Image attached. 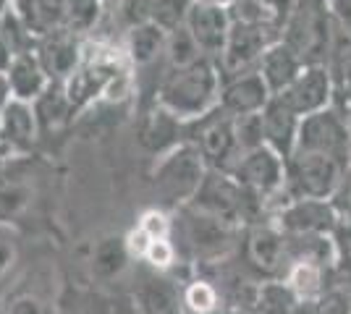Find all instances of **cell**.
I'll return each mask as SVG.
<instances>
[{
	"instance_id": "obj_14",
	"label": "cell",
	"mask_w": 351,
	"mask_h": 314,
	"mask_svg": "<svg viewBox=\"0 0 351 314\" xmlns=\"http://www.w3.org/2000/svg\"><path fill=\"white\" fill-rule=\"evenodd\" d=\"M333 71L330 66H304L302 74L291 81L289 90H283L278 97H283L293 110L304 118L317 110H325L333 103Z\"/></svg>"
},
{
	"instance_id": "obj_22",
	"label": "cell",
	"mask_w": 351,
	"mask_h": 314,
	"mask_svg": "<svg viewBox=\"0 0 351 314\" xmlns=\"http://www.w3.org/2000/svg\"><path fill=\"white\" fill-rule=\"evenodd\" d=\"M302 68H304V63L299 60V55L289 45H283L280 40L265 50L263 60L257 66V71L263 74V79L267 81L273 94H280L283 90H289L293 79L302 74Z\"/></svg>"
},
{
	"instance_id": "obj_8",
	"label": "cell",
	"mask_w": 351,
	"mask_h": 314,
	"mask_svg": "<svg viewBox=\"0 0 351 314\" xmlns=\"http://www.w3.org/2000/svg\"><path fill=\"white\" fill-rule=\"evenodd\" d=\"M280 40V31L265 29V27H247V24H234L228 42L223 47V55L218 58V68L223 79L241 76L249 71H257L265 50L276 45Z\"/></svg>"
},
{
	"instance_id": "obj_31",
	"label": "cell",
	"mask_w": 351,
	"mask_h": 314,
	"mask_svg": "<svg viewBox=\"0 0 351 314\" xmlns=\"http://www.w3.org/2000/svg\"><path fill=\"white\" fill-rule=\"evenodd\" d=\"M3 314H63V309L58 301L45 296L43 291L21 288V291H14L3 304Z\"/></svg>"
},
{
	"instance_id": "obj_16",
	"label": "cell",
	"mask_w": 351,
	"mask_h": 314,
	"mask_svg": "<svg viewBox=\"0 0 351 314\" xmlns=\"http://www.w3.org/2000/svg\"><path fill=\"white\" fill-rule=\"evenodd\" d=\"M40 136H43V129L37 120L34 103L11 100L0 110V139L11 147L16 157H27L40 142Z\"/></svg>"
},
{
	"instance_id": "obj_11",
	"label": "cell",
	"mask_w": 351,
	"mask_h": 314,
	"mask_svg": "<svg viewBox=\"0 0 351 314\" xmlns=\"http://www.w3.org/2000/svg\"><path fill=\"white\" fill-rule=\"evenodd\" d=\"M247 265L265 278L286 275L289 244L276 223H257L247 231Z\"/></svg>"
},
{
	"instance_id": "obj_44",
	"label": "cell",
	"mask_w": 351,
	"mask_h": 314,
	"mask_svg": "<svg viewBox=\"0 0 351 314\" xmlns=\"http://www.w3.org/2000/svg\"><path fill=\"white\" fill-rule=\"evenodd\" d=\"M205 3H220V5H228L231 0H205Z\"/></svg>"
},
{
	"instance_id": "obj_36",
	"label": "cell",
	"mask_w": 351,
	"mask_h": 314,
	"mask_svg": "<svg viewBox=\"0 0 351 314\" xmlns=\"http://www.w3.org/2000/svg\"><path fill=\"white\" fill-rule=\"evenodd\" d=\"M178 246L173 239H155L147 244L145 254H142V265H147L155 272H171L178 267Z\"/></svg>"
},
{
	"instance_id": "obj_34",
	"label": "cell",
	"mask_w": 351,
	"mask_h": 314,
	"mask_svg": "<svg viewBox=\"0 0 351 314\" xmlns=\"http://www.w3.org/2000/svg\"><path fill=\"white\" fill-rule=\"evenodd\" d=\"M234 134L239 152H252L265 147V120L263 113H252V116H239L234 118Z\"/></svg>"
},
{
	"instance_id": "obj_7",
	"label": "cell",
	"mask_w": 351,
	"mask_h": 314,
	"mask_svg": "<svg viewBox=\"0 0 351 314\" xmlns=\"http://www.w3.org/2000/svg\"><path fill=\"white\" fill-rule=\"evenodd\" d=\"M296 150L328 155V157H333V160H338V163L346 165L351 170V134L343 110L330 105L325 110L304 116L302 126H299Z\"/></svg>"
},
{
	"instance_id": "obj_24",
	"label": "cell",
	"mask_w": 351,
	"mask_h": 314,
	"mask_svg": "<svg viewBox=\"0 0 351 314\" xmlns=\"http://www.w3.org/2000/svg\"><path fill=\"white\" fill-rule=\"evenodd\" d=\"M142 142H145L149 150L155 152V157L162 152L173 150L176 144L186 142V123L178 120L176 116H171L165 107L155 103V107L149 110V116L145 120V129H142Z\"/></svg>"
},
{
	"instance_id": "obj_18",
	"label": "cell",
	"mask_w": 351,
	"mask_h": 314,
	"mask_svg": "<svg viewBox=\"0 0 351 314\" xmlns=\"http://www.w3.org/2000/svg\"><path fill=\"white\" fill-rule=\"evenodd\" d=\"M134 309L136 314H181V288L168 272L149 270V275L134 288Z\"/></svg>"
},
{
	"instance_id": "obj_46",
	"label": "cell",
	"mask_w": 351,
	"mask_h": 314,
	"mask_svg": "<svg viewBox=\"0 0 351 314\" xmlns=\"http://www.w3.org/2000/svg\"><path fill=\"white\" fill-rule=\"evenodd\" d=\"M181 314H184V312H181Z\"/></svg>"
},
{
	"instance_id": "obj_5",
	"label": "cell",
	"mask_w": 351,
	"mask_h": 314,
	"mask_svg": "<svg viewBox=\"0 0 351 314\" xmlns=\"http://www.w3.org/2000/svg\"><path fill=\"white\" fill-rule=\"evenodd\" d=\"M349 168L338 160L309 150H293L286 160V205L293 199H333L346 179Z\"/></svg>"
},
{
	"instance_id": "obj_25",
	"label": "cell",
	"mask_w": 351,
	"mask_h": 314,
	"mask_svg": "<svg viewBox=\"0 0 351 314\" xmlns=\"http://www.w3.org/2000/svg\"><path fill=\"white\" fill-rule=\"evenodd\" d=\"M283 280L296 293L299 301H317L328 291L325 288V265L312 262V259H293Z\"/></svg>"
},
{
	"instance_id": "obj_30",
	"label": "cell",
	"mask_w": 351,
	"mask_h": 314,
	"mask_svg": "<svg viewBox=\"0 0 351 314\" xmlns=\"http://www.w3.org/2000/svg\"><path fill=\"white\" fill-rule=\"evenodd\" d=\"M199 58H207V55L199 50L197 40L186 29V24L181 29L168 31V42H165V63H168V68H186V66L197 63Z\"/></svg>"
},
{
	"instance_id": "obj_27",
	"label": "cell",
	"mask_w": 351,
	"mask_h": 314,
	"mask_svg": "<svg viewBox=\"0 0 351 314\" xmlns=\"http://www.w3.org/2000/svg\"><path fill=\"white\" fill-rule=\"evenodd\" d=\"M223 296L215 283L205 278H191L181 285V309L184 314H220Z\"/></svg>"
},
{
	"instance_id": "obj_41",
	"label": "cell",
	"mask_w": 351,
	"mask_h": 314,
	"mask_svg": "<svg viewBox=\"0 0 351 314\" xmlns=\"http://www.w3.org/2000/svg\"><path fill=\"white\" fill-rule=\"evenodd\" d=\"M14 100V92H11V81H8V74L0 71V110Z\"/></svg>"
},
{
	"instance_id": "obj_26",
	"label": "cell",
	"mask_w": 351,
	"mask_h": 314,
	"mask_svg": "<svg viewBox=\"0 0 351 314\" xmlns=\"http://www.w3.org/2000/svg\"><path fill=\"white\" fill-rule=\"evenodd\" d=\"M34 110H37V120H40L43 134L58 131L60 126H66L73 118L71 103H69V94H66V84L63 81H50V87L43 92V97L34 103Z\"/></svg>"
},
{
	"instance_id": "obj_4",
	"label": "cell",
	"mask_w": 351,
	"mask_h": 314,
	"mask_svg": "<svg viewBox=\"0 0 351 314\" xmlns=\"http://www.w3.org/2000/svg\"><path fill=\"white\" fill-rule=\"evenodd\" d=\"M280 42L289 45L304 66H328L333 45V14L328 0H293Z\"/></svg>"
},
{
	"instance_id": "obj_32",
	"label": "cell",
	"mask_w": 351,
	"mask_h": 314,
	"mask_svg": "<svg viewBox=\"0 0 351 314\" xmlns=\"http://www.w3.org/2000/svg\"><path fill=\"white\" fill-rule=\"evenodd\" d=\"M0 37L5 40V45L11 47L14 55H24V53H32L37 47V37L27 29V24L16 14L14 5L0 16Z\"/></svg>"
},
{
	"instance_id": "obj_33",
	"label": "cell",
	"mask_w": 351,
	"mask_h": 314,
	"mask_svg": "<svg viewBox=\"0 0 351 314\" xmlns=\"http://www.w3.org/2000/svg\"><path fill=\"white\" fill-rule=\"evenodd\" d=\"M191 5H194V0H149L147 18L155 21L165 31H176L186 24Z\"/></svg>"
},
{
	"instance_id": "obj_29",
	"label": "cell",
	"mask_w": 351,
	"mask_h": 314,
	"mask_svg": "<svg viewBox=\"0 0 351 314\" xmlns=\"http://www.w3.org/2000/svg\"><path fill=\"white\" fill-rule=\"evenodd\" d=\"M302 301L296 299L286 280H270V283H260L257 288V301L254 309L263 314H293Z\"/></svg>"
},
{
	"instance_id": "obj_28",
	"label": "cell",
	"mask_w": 351,
	"mask_h": 314,
	"mask_svg": "<svg viewBox=\"0 0 351 314\" xmlns=\"http://www.w3.org/2000/svg\"><path fill=\"white\" fill-rule=\"evenodd\" d=\"M32 205V186L19 176L0 173V223H14Z\"/></svg>"
},
{
	"instance_id": "obj_19",
	"label": "cell",
	"mask_w": 351,
	"mask_h": 314,
	"mask_svg": "<svg viewBox=\"0 0 351 314\" xmlns=\"http://www.w3.org/2000/svg\"><path fill=\"white\" fill-rule=\"evenodd\" d=\"M165 42H168V31L147 18V21H136L129 27L126 40L121 47H123L126 58L136 71V68L152 66L160 55H165Z\"/></svg>"
},
{
	"instance_id": "obj_45",
	"label": "cell",
	"mask_w": 351,
	"mask_h": 314,
	"mask_svg": "<svg viewBox=\"0 0 351 314\" xmlns=\"http://www.w3.org/2000/svg\"><path fill=\"white\" fill-rule=\"evenodd\" d=\"M341 189H346V186H343V183H341ZM346 194H349V196H351V192H349V189H346Z\"/></svg>"
},
{
	"instance_id": "obj_15",
	"label": "cell",
	"mask_w": 351,
	"mask_h": 314,
	"mask_svg": "<svg viewBox=\"0 0 351 314\" xmlns=\"http://www.w3.org/2000/svg\"><path fill=\"white\" fill-rule=\"evenodd\" d=\"M270 100H273V92H270L267 81L263 79V74L260 71H249V74L223 79L218 105L231 118H239V116L263 113L265 105Z\"/></svg>"
},
{
	"instance_id": "obj_20",
	"label": "cell",
	"mask_w": 351,
	"mask_h": 314,
	"mask_svg": "<svg viewBox=\"0 0 351 314\" xmlns=\"http://www.w3.org/2000/svg\"><path fill=\"white\" fill-rule=\"evenodd\" d=\"M5 74H8V81H11L14 100H24V103H37L43 97V92L50 87V81H53L34 50L24 53V55H16Z\"/></svg>"
},
{
	"instance_id": "obj_40",
	"label": "cell",
	"mask_w": 351,
	"mask_h": 314,
	"mask_svg": "<svg viewBox=\"0 0 351 314\" xmlns=\"http://www.w3.org/2000/svg\"><path fill=\"white\" fill-rule=\"evenodd\" d=\"M336 63V74H338V81H341V87L346 92V97H351V53L346 55H341Z\"/></svg>"
},
{
	"instance_id": "obj_13",
	"label": "cell",
	"mask_w": 351,
	"mask_h": 314,
	"mask_svg": "<svg viewBox=\"0 0 351 314\" xmlns=\"http://www.w3.org/2000/svg\"><path fill=\"white\" fill-rule=\"evenodd\" d=\"M231 27H234V21L228 14V5H220V3L194 0L189 16H186V29L197 40L199 50L215 63L223 55V47L228 42Z\"/></svg>"
},
{
	"instance_id": "obj_42",
	"label": "cell",
	"mask_w": 351,
	"mask_h": 314,
	"mask_svg": "<svg viewBox=\"0 0 351 314\" xmlns=\"http://www.w3.org/2000/svg\"><path fill=\"white\" fill-rule=\"evenodd\" d=\"M14 53H11V47L5 45V40L0 37V71H8L11 68V63H14Z\"/></svg>"
},
{
	"instance_id": "obj_10",
	"label": "cell",
	"mask_w": 351,
	"mask_h": 314,
	"mask_svg": "<svg viewBox=\"0 0 351 314\" xmlns=\"http://www.w3.org/2000/svg\"><path fill=\"white\" fill-rule=\"evenodd\" d=\"M234 179L252 189L254 194L263 199L265 205H270V199L283 194V183H286V160L276 150H270L267 144L260 150L244 152L234 165Z\"/></svg>"
},
{
	"instance_id": "obj_6",
	"label": "cell",
	"mask_w": 351,
	"mask_h": 314,
	"mask_svg": "<svg viewBox=\"0 0 351 314\" xmlns=\"http://www.w3.org/2000/svg\"><path fill=\"white\" fill-rule=\"evenodd\" d=\"M186 142H191L197 150L202 152L205 163L213 170H228L231 173L234 165L239 163V157H241L234 134V118L220 105L213 113L186 123Z\"/></svg>"
},
{
	"instance_id": "obj_17",
	"label": "cell",
	"mask_w": 351,
	"mask_h": 314,
	"mask_svg": "<svg viewBox=\"0 0 351 314\" xmlns=\"http://www.w3.org/2000/svg\"><path fill=\"white\" fill-rule=\"evenodd\" d=\"M263 120H265V144L270 150L278 152L283 160H289L293 155V150H296L302 116L283 97L273 94V100L265 105Z\"/></svg>"
},
{
	"instance_id": "obj_23",
	"label": "cell",
	"mask_w": 351,
	"mask_h": 314,
	"mask_svg": "<svg viewBox=\"0 0 351 314\" xmlns=\"http://www.w3.org/2000/svg\"><path fill=\"white\" fill-rule=\"evenodd\" d=\"M129 262H134V257L126 246V236H108L95 244L92 257H89V272L95 280L113 283L126 272Z\"/></svg>"
},
{
	"instance_id": "obj_38",
	"label": "cell",
	"mask_w": 351,
	"mask_h": 314,
	"mask_svg": "<svg viewBox=\"0 0 351 314\" xmlns=\"http://www.w3.org/2000/svg\"><path fill=\"white\" fill-rule=\"evenodd\" d=\"M66 5H69V27L73 31L84 34L97 24L100 0H66Z\"/></svg>"
},
{
	"instance_id": "obj_21",
	"label": "cell",
	"mask_w": 351,
	"mask_h": 314,
	"mask_svg": "<svg viewBox=\"0 0 351 314\" xmlns=\"http://www.w3.org/2000/svg\"><path fill=\"white\" fill-rule=\"evenodd\" d=\"M14 8L37 40H43L50 31L69 27L66 0H14Z\"/></svg>"
},
{
	"instance_id": "obj_9",
	"label": "cell",
	"mask_w": 351,
	"mask_h": 314,
	"mask_svg": "<svg viewBox=\"0 0 351 314\" xmlns=\"http://www.w3.org/2000/svg\"><path fill=\"white\" fill-rule=\"evenodd\" d=\"M276 225L286 236H333L341 212L333 199H293L276 212Z\"/></svg>"
},
{
	"instance_id": "obj_39",
	"label": "cell",
	"mask_w": 351,
	"mask_h": 314,
	"mask_svg": "<svg viewBox=\"0 0 351 314\" xmlns=\"http://www.w3.org/2000/svg\"><path fill=\"white\" fill-rule=\"evenodd\" d=\"M315 314H351V291L338 288V285L328 288L315 301Z\"/></svg>"
},
{
	"instance_id": "obj_43",
	"label": "cell",
	"mask_w": 351,
	"mask_h": 314,
	"mask_svg": "<svg viewBox=\"0 0 351 314\" xmlns=\"http://www.w3.org/2000/svg\"><path fill=\"white\" fill-rule=\"evenodd\" d=\"M343 116H346V123H349V134H351V97H346V110H343Z\"/></svg>"
},
{
	"instance_id": "obj_35",
	"label": "cell",
	"mask_w": 351,
	"mask_h": 314,
	"mask_svg": "<svg viewBox=\"0 0 351 314\" xmlns=\"http://www.w3.org/2000/svg\"><path fill=\"white\" fill-rule=\"evenodd\" d=\"M142 236L149 241L155 239H173V212H168L165 207H147L134 225Z\"/></svg>"
},
{
	"instance_id": "obj_2",
	"label": "cell",
	"mask_w": 351,
	"mask_h": 314,
	"mask_svg": "<svg viewBox=\"0 0 351 314\" xmlns=\"http://www.w3.org/2000/svg\"><path fill=\"white\" fill-rule=\"evenodd\" d=\"M239 228L205 209L186 205L173 212V241L178 254L197 265H218L234 252Z\"/></svg>"
},
{
	"instance_id": "obj_37",
	"label": "cell",
	"mask_w": 351,
	"mask_h": 314,
	"mask_svg": "<svg viewBox=\"0 0 351 314\" xmlns=\"http://www.w3.org/2000/svg\"><path fill=\"white\" fill-rule=\"evenodd\" d=\"M16 265H19V233L11 223H0V283L8 280Z\"/></svg>"
},
{
	"instance_id": "obj_1",
	"label": "cell",
	"mask_w": 351,
	"mask_h": 314,
	"mask_svg": "<svg viewBox=\"0 0 351 314\" xmlns=\"http://www.w3.org/2000/svg\"><path fill=\"white\" fill-rule=\"evenodd\" d=\"M223 74L213 58H199L186 68H165L158 81L155 103L184 123L213 113L220 103Z\"/></svg>"
},
{
	"instance_id": "obj_12",
	"label": "cell",
	"mask_w": 351,
	"mask_h": 314,
	"mask_svg": "<svg viewBox=\"0 0 351 314\" xmlns=\"http://www.w3.org/2000/svg\"><path fill=\"white\" fill-rule=\"evenodd\" d=\"M84 50H87V42L71 27L45 34L43 40H37V47H34L37 58L53 81H66L69 76H73V71L84 63Z\"/></svg>"
},
{
	"instance_id": "obj_3",
	"label": "cell",
	"mask_w": 351,
	"mask_h": 314,
	"mask_svg": "<svg viewBox=\"0 0 351 314\" xmlns=\"http://www.w3.org/2000/svg\"><path fill=\"white\" fill-rule=\"evenodd\" d=\"M207 173H210V165L205 163L202 152L191 142H181L173 150L158 155V160L152 165V173H149L155 194L160 196L158 207L176 212V209L191 205L199 186L205 183Z\"/></svg>"
}]
</instances>
